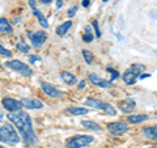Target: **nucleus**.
<instances>
[{"instance_id": "nucleus-1", "label": "nucleus", "mask_w": 157, "mask_h": 148, "mask_svg": "<svg viewBox=\"0 0 157 148\" xmlns=\"http://www.w3.org/2000/svg\"><path fill=\"white\" fill-rule=\"evenodd\" d=\"M7 117H8V119L16 126V129L20 131V134H21L25 143L33 144V143L37 142V136H36V132H34V129H33L32 119L26 113L20 110V111L11 113V114H8Z\"/></svg>"}, {"instance_id": "nucleus-2", "label": "nucleus", "mask_w": 157, "mask_h": 148, "mask_svg": "<svg viewBox=\"0 0 157 148\" xmlns=\"http://www.w3.org/2000/svg\"><path fill=\"white\" fill-rule=\"evenodd\" d=\"M0 142L9 143V144H17L20 142V136L12 125L6 123L0 127Z\"/></svg>"}, {"instance_id": "nucleus-3", "label": "nucleus", "mask_w": 157, "mask_h": 148, "mask_svg": "<svg viewBox=\"0 0 157 148\" xmlns=\"http://www.w3.org/2000/svg\"><path fill=\"white\" fill-rule=\"evenodd\" d=\"M144 70H145V67L143 64H134L131 68L126 70L124 73H123V80H124V83L128 84V85H134V84L136 83V80L139 79V75Z\"/></svg>"}, {"instance_id": "nucleus-4", "label": "nucleus", "mask_w": 157, "mask_h": 148, "mask_svg": "<svg viewBox=\"0 0 157 148\" xmlns=\"http://www.w3.org/2000/svg\"><path fill=\"white\" fill-rule=\"evenodd\" d=\"M93 140H94V138L90 135H76L68 139L66 142V146L67 148H82L89 146L90 143H93Z\"/></svg>"}, {"instance_id": "nucleus-5", "label": "nucleus", "mask_w": 157, "mask_h": 148, "mask_svg": "<svg viewBox=\"0 0 157 148\" xmlns=\"http://www.w3.org/2000/svg\"><path fill=\"white\" fill-rule=\"evenodd\" d=\"M6 66L8 68H11V70H13V71L21 73V75H24V76H30L33 73L30 67H29L28 64H25V63L20 62V60H8V62H6Z\"/></svg>"}, {"instance_id": "nucleus-6", "label": "nucleus", "mask_w": 157, "mask_h": 148, "mask_svg": "<svg viewBox=\"0 0 157 148\" xmlns=\"http://www.w3.org/2000/svg\"><path fill=\"white\" fill-rule=\"evenodd\" d=\"M3 107L6 110H8L9 113H14V111H20L21 110V102L17 101V100H14V98H9V97H6V98H3Z\"/></svg>"}, {"instance_id": "nucleus-7", "label": "nucleus", "mask_w": 157, "mask_h": 148, "mask_svg": "<svg viewBox=\"0 0 157 148\" xmlns=\"http://www.w3.org/2000/svg\"><path fill=\"white\" fill-rule=\"evenodd\" d=\"M107 130L114 135H121L128 131V126L123 122H111L107 125Z\"/></svg>"}, {"instance_id": "nucleus-8", "label": "nucleus", "mask_w": 157, "mask_h": 148, "mask_svg": "<svg viewBox=\"0 0 157 148\" xmlns=\"http://www.w3.org/2000/svg\"><path fill=\"white\" fill-rule=\"evenodd\" d=\"M20 102H21L22 107H26V109H30V110L42 109L43 107V102L37 100V98H22Z\"/></svg>"}, {"instance_id": "nucleus-9", "label": "nucleus", "mask_w": 157, "mask_h": 148, "mask_svg": "<svg viewBox=\"0 0 157 148\" xmlns=\"http://www.w3.org/2000/svg\"><path fill=\"white\" fill-rule=\"evenodd\" d=\"M46 38H47V34H46V32H43V30H39V32H36V33L30 34V41H32V45L34 47L42 46L43 43H45Z\"/></svg>"}, {"instance_id": "nucleus-10", "label": "nucleus", "mask_w": 157, "mask_h": 148, "mask_svg": "<svg viewBox=\"0 0 157 148\" xmlns=\"http://www.w3.org/2000/svg\"><path fill=\"white\" fill-rule=\"evenodd\" d=\"M41 88H42V91L45 92L48 97H52V98H59V97H62V92L59 91L58 88H55L54 85H51V84H48V83H42V84H41Z\"/></svg>"}, {"instance_id": "nucleus-11", "label": "nucleus", "mask_w": 157, "mask_h": 148, "mask_svg": "<svg viewBox=\"0 0 157 148\" xmlns=\"http://www.w3.org/2000/svg\"><path fill=\"white\" fill-rule=\"evenodd\" d=\"M88 79H89V81L92 84H94V85H98L101 88H109L110 87V83L111 81H107V80H104L102 77H100L96 73H88Z\"/></svg>"}, {"instance_id": "nucleus-12", "label": "nucleus", "mask_w": 157, "mask_h": 148, "mask_svg": "<svg viewBox=\"0 0 157 148\" xmlns=\"http://www.w3.org/2000/svg\"><path fill=\"white\" fill-rule=\"evenodd\" d=\"M118 107L123 111V113H131L132 110H134V107H135V102L130 100V98H127L126 101H122L119 102V105H118Z\"/></svg>"}, {"instance_id": "nucleus-13", "label": "nucleus", "mask_w": 157, "mask_h": 148, "mask_svg": "<svg viewBox=\"0 0 157 148\" xmlns=\"http://www.w3.org/2000/svg\"><path fill=\"white\" fill-rule=\"evenodd\" d=\"M143 134L147 139L151 140H157V125L156 126H151V127H145L143 130Z\"/></svg>"}, {"instance_id": "nucleus-14", "label": "nucleus", "mask_w": 157, "mask_h": 148, "mask_svg": "<svg viewBox=\"0 0 157 148\" xmlns=\"http://www.w3.org/2000/svg\"><path fill=\"white\" fill-rule=\"evenodd\" d=\"M32 9H33V14L37 17V20L39 21V24H41L43 28H48V22H47L46 17L42 14V12H41V11H38L37 7H36V8H32Z\"/></svg>"}, {"instance_id": "nucleus-15", "label": "nucleus", "mask_w": 157, "mask_h": 148, "mask_svg": "<svg viewBox=\"0 0 157 148\" xmlns=\"http://www.w3.org/2000/svg\"><path fill=\"white\" fill-rule=\"evenodd\" d=\"M89 111L85 107H78V106H73V107H68L67 109V113L70 115H84L86 113Z\"/></svg>"}, {"instance_id": "nucleus-16", "label": "nucleus", "mask_w": 157, "mask_h": 148, "mask_svg": "<svg viewBox=\"0 0 157 148\" xmlns=\"http://www.w3.org/2000/svg\"><path fill=\"white\" fill-rule=\"evenodd\" d=\"M60 77H62V80L67 83V84H70V85H72V84H76L77 83V79L72 75V73L70 72H67V71H63L60 73Z\"/></svg>"}, {"instance_id": "nucleus-17", "label": "nucleus", "mask_w": 157, "mask_h": 148, "mask_svg": "<svg viewBox=\"0 0 157 148\" xmlns=\"http://www.w3.org/2000/svg\"><path fill=\"white\" fill-rule=\"evenodd\" d=\"M147 119H148V115H145V114H134V115L127 117V122H130V123H141Z\"/></svg>"}, {"instance_id": "nucleus-18", "label": "nucleus", "mask_w": 157, "mask_h": 148, "mask_svg": "<svg viewBox=\"0 0 157 148\" xmlns=\"http://www.w3.org/2000/svg\"><path fill=\"white\" fill-rule=\"evenodd\" d=\"M85 105L89 106V107H94V109H104L105 106V102L102 101H98V100H94V98H88V100L85 101Z\"/></svg>"}, {"instance_id": "nucleus-19", "label": "nucleus", "mask_w": 157, "mask_h": 148, "mask_svg": "<svg viewBox=\"0 0 157 148\" xmlns=\"http://www.w3.org/2000/svg\"><path fill=\"white\" fill-rule=\"evenodd\" d=\"M71 26H72V21H66L64 24H62V25H59L56 28V34L58 36H64V34L70 30Z\"/></svg>"}, {"instance_id": "nucleus-20", "label": "nucleus", "mask_w": 157, "mask_h": 148, "mask_svg": "<svg viewBox=\"0 0 157 148\" xmlns=\"http://www.w3.org/2000/svg\"><path fill=\"white\" fill-rule=\"evenodd\" d=\"M0 32L2 33H11L12 32V25L9 24L8 20L0 18Z\"/></svg>"}, {"instance_id": "nucleus-21", "label": "nucleus", "mask_w": 157, "mask_h": 148, "mask_svg": "<svg viewBox=\"0 0 157 148\" xmlns=\"http://www.w3.org/2000/svg\"><path fill=\"white\" fill-rule=\"evenodd\" d=\"M81 125L84 126L85 129H89V130H93V131H100L101 130V127L93 121H82Z\"/></svg>"}, {"instance_id": "nucleus-22", "label": "nucleus", "mask_w": 157, "mask_h": 148, "mask_svg": "<svg viewBox=\"0 0 157 148\" xmlns=\"http://www.w3.org/2000/svg\"><path fill=\"white\" fill-rule=\"evenodd\" d=\"M93 39H94V36H93L90 28L89 26H85V33L82 34V41L86 42V43H89V42L93 41Z\"/></svg>"}, {"instance_id": "nucleus-23", "label": "nucleus", "mask_w": 157, "mask_h": 148, "mask_svg": "<svg viewBox=\"0 0 157 148\" xmlns=\"http://www.w3.org/2000/svg\"><path fill=\"white\" fill-rule=\"evenodd\" d=\"M82 55H84V59L88 64H92L93 63V55L89 50H82Z\"/></svg>"}, {"instance_id": "nucleus-24", "label": "nucleus", "mask_w": 157, "mask_h": 148, "mask_svg": "<svg viewBox=\"0 0 157 148\" xmlns=\"http://www.w3.org/2000/svg\"><path fill=\"white\" fill-rule=\"evenodd\" d=\"M104 111H106L107 114H110V115H115L117 114V111H115V109L113 107L110 103H107V102H105V106H104V109H102Z\"/></svg>"}, {"instance_id": "nucleus-25", "label": "nucleus", "mask_w": 157, "mask_h": 148, "mask_svg": "<svg viewBox=\"0 0 157 148\" xmlns=\"http://www.w3.org/2000/svg\"><path fill=\"white\" fill-rule=\"evenodd\" d=\"M16 47H17V50H18V51H21V53H28L29 50H30L29 45H26V43H24V42H18Z\"/></svg>"}, {"instance_id": "nucleus-26", "label": "nucleus", "mask_w": 157, "mask_h": 148, "mask_svg": "<svg viewBox=\"0 0 157 148\" xmlns=\"http://www.w3.org/2000/svg\"><path fill=\"white\" fill-rule=\"evenodd\" d=\"M107 72H110V73H111V80H117V79L121 76V75H119V72L115 71L114 68H111V67H107Z\"/></svg>"}, {"instance_id": "nucleus-27", "label": "nucleus", "mask_w": 157, "mask_h": 148, "mask_svg": "<svg viewBox=\"0 0 157 148\" xmlns=\"http://www.w3.org/2000/svg\"><path fill=\"white\" fill-rule=\"evenodd\" d=\"M0 54L2 55H4V56H7V58H11L12 56V53L8 50V49H4L2 45H0Z\"/></svg>"}, {"instance_id": "nucleus-28", "label": "nucleus", "mask_w": 157, "mask_h": 148, "mask_svg": "<svg viewBox=\"0 0 157 148\" xmlns=\"http://www.w3.org/2000/svg\"><path fill=\"white\" fill-rule=\"evenodd\" d=\"M92 25H93V28H94L96 37H97V38H100V37H101V32H100V28H98V22H97V21H93V22H92Z\"/></svg>"}, {"instance_id": "nucleus-29", "label": "nucleus", "mask_w": 157, "mask_h": 148, "mask_svg": "<svg viewBox=\"0 0 157 148\" xmlns=\"http://www.w3.org/2000/svg\"><path fill=\"white\" fill-rule=\"evenodd\" d=\"M39 60H41V58L37 56V55H30L29 56V62L34 63V64H37V62H39Z\"/></svg>"}, {"instance_id": "nucleus-30", "label": "nucleus", "mask_w": 157, "mask_h": 148, "mask_svg": "<svg viewBox=\"0 0 157 148\" xmlns=\"http://www.w3.org/2000/svg\"><path fill=\"white\" fill-rule=\"evenodd\" d=\"M76 12H77V7H72L71 9H70V11H68L67 12V14H68V17H73V16H75V14H76Z\"/></svg>"}, {"instance_id": "nucleus-31", "label": "nucleus", "mask_w": 157, "mask_h": 148, "mask_svg": "<svg viewBox=\"0 0 157 148\" xmlns=\"http://www.w3.org/2000/svg\"><path fill=\"white\" fill-rule=\"evenodd\" d=\"M85 85H86V81L85 80H82V81H80V84H78V89H84V88H85Z\"/></svg>"}, {"instance_id": "nucleus-32", "label": "nucleus", "mask_w": 157, "mask_h": 148, "mask_svg": "<svg viewBox=\"0 0 157 148\" xmlns=\"http://www.w3.org/2000/svg\"><path fill=\"white\" fill-rule=\"evenodd\" d=\"M63 7V0H56V8H62Z\"/></svg>"}, {"instance_id": "nucleus-33", "label": "nucleus", "mask_w": 157, "mask_h": 148, "mask_svg": "<svg viewBox=\"0 0 157 148\" xmlns=\"http://www.w3.org/2000/svg\"><path fill=\"white\" fill-rule=\"evenodd\" d=\"M151 75H149V73H144V75H141V73H140V75H139V79H140V80H143V79H147V77H149Z\"/></svg>"}, {"instance_id": "nucleus-34", "label": "nucleus", "mask_w": 157, "mask_h": 148, "mask_svg": "<svg viewBox=\"0 0 157 148\" xmlns=\"http://www.w3.org/2000/svg\"><path fill=\"white\" fill-rule=\"evenodd\" d=\"M29 6L32 8H36V0H29Z\"/></svg>"}, {"instance_id": "nucleus-35", "label": "nucleus", "mask_w": 157, "mask_h": 148, "mask_svg": "<svg viewBox=\"0 0 157 148\" xmlns=\"http://www.w3.org/2000/svg\"><path fill=\"white\" fill-rule=\"evenodd\" d=\"M89 3H90L89 0H84V2H82V7H85V8H86L88 6H89Z\"/></svg>"}, {"instance_id": "nucleus-36", "label": "nucleus", "mask_w": 157, "mask_h": 148, "mask_svg": "<svg viewBox=\"0 0 157 148\" xmlns=\"http://www.w3.org/2000/svg\"><path fill=\"white\" fill-rule=\"evenodd\" d=\"M41 3H43V4H48V3H51L52 0H39Z\"/></svg>"}, {"instance_id": "nucleus-37", "label": "nucleus", "mask_w": 157, "mask_h": 148, "mask_svg": "<svg viewBox=\"0 0 157 148\" xmlns=\"http://www.w3.org/2000/svg\"><path fill=\"white\" fill-rule=\"evenodd\" d=\"M102 2H105V3H106V2H109V0H102Z\"/></svg>"}, {"instance_id": "nucleus-38", "label": "nucleus", "mask_w": 157, "mask_h": 148, "mask_svg": "<svg viewBox=\"0 0 157 148\" xmlns=\"http://www.w3.org/2000/svg\"><path fill=\"white\" fill-rule=\"evenodd\" d=\"M0 148H6V147H3V146H0Z\"/></svg>"}, {"instance_id": "nucleus-39", "label": "nucleus", "mask_w": 157, "mask_h": 148, "mask_svg": "<svg viewBox=\"0 0 157 148\" xmlns=\"http://www.w3.org/2000/svg\"><path fill=\"white\" fill-rule=\"evenodd\" d=\"M152 148H157V146H155V147H152Z\"/></svg>"}]
</instances>
